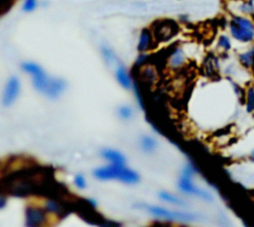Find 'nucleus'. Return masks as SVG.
<instances>
[{
    "instance_id": "nucleus-1",
    "label": "nucleus",
    "mask_w": 254,
    "mask_h": 227,
    "mask_svg": "<svg viewBox=\"0 0 254 227\" xmlns=\"http://www.w3.org/2000/svg\"><path fill=\"white\" fill-rule=\"evenodd\" d=\"M21 68L23 71L31 75L35 89L49 98H58L66 87L64 79L49 76L44 68L34 61L22 62Z\"/></svg>"
},
{
    "instance_id": "nucleus-2",
    "label": "nucleus",
    "mask_w": 254,
    "mask_h": 227,
    "mask_svg": "<svg viewBox=\"0 0 254 227\" xmlns=\"http://www.w3.org/2000/svg\"><path fill=\"white\" fill-rule=\"evenodd\" d=\"M229 36L235 42L250 46L254 44V19L249 16L234 13L227 23Z\"/></svg>"
},
{
    "instance_id": "nucleus-3",
    "label": "nucleus",
    "mask_w": 254,
    "mask_h": 227,
    "mask_svg": "<svg viewBox=\"0 0 254 227\" xmlns=\"http://www.w3.org/2000/svg\"><path fill=\"white\" fill-rule=\"evenodd\" d=\"M93 175L99 180L117 179L124 183L132 184L139 180V175L136 171L125 168V165L110 164L106 167L97 168L93 170Z\"/></svg>"
},
{
    "instance_id": "nucleus-4",
    "label": "nucleus",
    "mask_w": 254,
    "mask_h": 227,
    "mask_svg": "<svg viewBox=\"0 0 254 227\" xmlns=\"http://www.w3.org/2000/svg\"><path fill=\"white\" fill-rule=\"evenodd\" d=\"M194 173H195V168L190 164L187 165L183 169L182 174L179 178V181H178L179 188L185 193L195 195V196L202 198L204 200H207V201L212 200V196L208 191L198 188L197 186H195L193 184L191 178L194 175Z\"/></svg>"
},
{
    "instance_id": "nucleus-5",
    "label": "nucleus",
    "mask_w": 254,
    "mask_h": 227,
    "mask_svg": "<svg viewBox=\"0 0 254 227\" xmlns=\"http://www.w3.org/2000/svg\"><path fill=\"white\" fill-rule=\"evenodd\" d=\"M156 42H166L178 33V25L172 20H162L154 23L151 28Z\"/></svg>"
},
{
    "instance_id": "nucleus-6",
    "label": "nucleus",
    "mask_w": 254,
    "mask_h": 227,
    "mask_svg": "<svg viewBox=\"0 0 254 227\" xmlns=\"http://www.w3.org/2000/svg\"><path fill=\"white\" fill-rule=\"evenodd\" d=\"M151 214L164 219L169 220H179V221H190L195 218V215L189 212L183 211H175L166 209L160 206H153V205H145L144 206Z\"/></svg>"
},
{
    "instance_id": "nucleus-7",
    "label": "nucleus",
    "mask_w": 254,
    "mask_h": 227,
    "mask_svg": "<svg viewBox=\"0 0 254 227\" xmlns=\"http://www.w3.org/2000/svg\"><path fill=\"white\" fill-rule=\"evenodd\" d=\"M48 211L38 206L29 205L25 210L26 225L30 227H37L44 225L48 220Z\"/></svg>"
},
{
    "instance_id": "nucleus-8",
    "label": "nucleus",
    "mask_w": 254,
    "mask_h": 227,
    "mask_svg": "<svg viewBox=\"0 0 254 227\" xmlns=\"http://www.w3.org/2000/svg\"><path fill=\"white\" fill-rule=\"evenodd\" d=\"M20 92V81L17 76H11L5 86L3 93V104L8 107L17 99Z\"/></svg>"
},
{
    "instance_id": "nucleus-9",
    "label": "nucleus",
    "mask_w": 254,
    "mask_h": 227,
    "mask_svg": "<svg viewBox=\"0 0 254 227\" xmlns=\"http://www.w3.org/2000/svg\"><path fill=\"white\" fill-rule=\"evenodd\" d=\"M156 39L154 37L153 31L151 28H144L141 30L138 36L137 50L139 53H146L152 50L156 45Z\"/></svg>"
},
{
    "instance_id": "nucleus-10",
    "label": "nucleus",
    "mask_w": 254,
    "mask_h": 227,
    "mask_svg": "<svg viewBox=\"0 0 254 227\" xmlns=\"http://www.w3.org/2000/svg\"><path fill=\"white\" fill-rule=\"evenodd\" d=\"M45 209L49 213H53L60 218H64L69 213L67 205L59 198H50L47 200L45 203Z\"/></svg>"
},
{
    "instance_id": "nucleus-11",
    "label": "nucleus",
    "mask_w": 254,
    "mask_h": 227,
    "mask_svg": "<svg viewBox=\"0 0 254 227\" xmlns=\"http://www.w3.org/2000/svg\"><path fill=\"white\" fill-rule=\"evenodd\" d=\"M187 57L184 50L181 47H174L168 56V64L173 69L181 68L185 65Z\"/></svg>"
},
{
    "instance_id": "nucleus-12",
    "label": "nucleus",
    "mask_w": 254,
    "mask_h": 227,
    "mask_svg": "<svg viewBox=\"0 0 254 227\" xmlns=\"http://www.w3.org/2000/svg\"><path fill=\"white\" fill-rule=\"evenodd\" d=\"M238 63L247 70H254V44L237 55Z\"/></svg>"
},
{
    "instance_id": "nucleus-13",
    "label": "nucleus",
    "mask_w": 254,
    "mask_h": 227,
    "mask_svg": "<svg viewBox=\"0 0 254 227\" xmlns=\"http://www.w3.org/2000/svg\"><path fill=\"white\" fill-rule=\"evenodd\" d=\"M115 77L118 81V83L126 89H129L132 87V79L126 69V67L124 66V64H122L121 62H117L116 67H115Z\"/></svg>"
},
{
    "instance_id": "nucleus-14",
    "label": "nucleus",
    "mask_w": 254,
    "mask_h": 227,
    "mask_svg": "<svg viewBox=\"0 0 254 227\" xmlns=\"http://www.w3.org/2000/svg\"><path fill=\"white\" fill-rule=\"evenodd\" d=\"M100 156L106 161L110 162V164H114V165H125V162H126L124 156L120 152L113 149L101 150Z\"/></svg>"
},
{
    "instance_id": "nucleus-15",
    "label": "nucleus",
    "mask_w": 254,
    "mask_h": 227,
    "mask_svg": "<svg viewBox=\"0 0 254 227\" xmlns=\"http://www.w3.org/2000/svg\"><path fill=\"white\" fill-rule=\"evenodd\" d=\"M235 13L254 18V0H239L234 4Z\"/></svg>"
},
{
    "instance_id": "nucleus-16",
    "label": "nucleus",
    "mask_w": 254,
    "mask_h": 227,
    "mask_svg": "<svg viewBox=\"0 0 254 227\" xmlns=\"http://www.w3.org/2000/svg\"><path fill=\"white\" fill-rule=\"evenodd\" d=\"M100 55L104 60V62L107 65H114L117 64L118 58L115 54V52L106 44H101L100 45Z\"/></svg>"
},
{
    "instance_id": "nucleus-17",
    "label": "nucleus",
    "mask_w": 254,
    "mask_h": 227,
    "mask_svg": "<svg viewBox=\"0 0 254 227\" xmlns=\"http://www.w3.org/2000/svg\"><path fill=\"white\" fill-rule=\"evenodd\" d=\"M95 206H96V201H94V200H92V199H86V200H85V207L79 208V212H82V213H84V214H87V211L89 212V211H90L91 209H93ZM85 220H86V221L94 220V224H98V223H97V220H101L103 226H106V225H109V226H110V223H107V222H106L107 220L99 219V218L93 217L92 214H89V215L86 217Z\"/></svg>"
},
{
    "instance_id": "nucleus-18",
    "label": "nucleus",
    "mask_w": 254,
    "mask_h": 227,
    "mask_svg": "<svg viewBox=\"0 0 254 227\" xmlns=\"http://www.w3.org/2000/svg\"><path fill=\"white\" fill-rule=\"evenodd\" d=\"M232 38L226 34H222L217 38L216 48L222 53H228L232 49Z\"/></svg>"
},
{
    "instance_id": "nucleus-19",
    "label": "nucleus",
    "mask_w": 254,
    "mask_h": 227,
    "mask_svg": "<svg viewBox=\"0 0 254 227\" xmlns=\"http://www.w3.org/2000/svg\"><path fill=\"white\" fill-rule=\"evenodd\" d=\"M139 145H140V148L142 149V151H144L145 153H151L156 149L157 142L151 136H143L140 139Z\"/></svg>"
},
{
    "instance_id": "nucleus-20",
    "label": "nucleus",
    "mask_w": 254,
    "mask_h": 227,
    "mask_svg": "<svg viewBox=\"0 0 254 227\" xmlns=\"http://www.w3.org/2000/svg\"><path fill=\"white\" fill-rule=\"evenodd\" d=\"M159 197L162 200H164L166 202H169V203H173L175 205H183V206L186 205V201L183 198H181L177 195H174V194H172L168 191H161L159 193Z\"/></svg>"
},
{
    "instance_id": "nucleus-21",
    "label": "nucleus",
    "mask_w": 254,
    "mask_h": 227,
    "mask_svg": "<svg viewBox=\"0 0 254 227\" xmlns=\"http://www.w3.org/2000/svg\"><path fill=\"white\" fill-rule=\"evenodd\" d=\"M245 106L248 113L254 112V86L250 85L245 92Z\"/></svg>"
},
{
    "instance_id": "nucleus-22",
    "label": "nucleus",
    "mask_w": 254,
    "mask_h": 227,
    "mask_svg": "<svg viewBox=\"0 0 254 227\" xmlns=\"http://www.w3.org/2000/svg\"><path fill=\"white\" fill-rule=\"evenodd\" d=\"M118 112V116L123 119V120H127V119H130L133 115V109L130 107V106H127V105H122L118 108L117 110Z\"/></svg>"
},
{
    "instance_id": "nucleus-23",
    "label": "nucleus",
    "mask_w": 254,
    "mask_h": 227,
    "mask_svg": "<svg viewBox=\"0 0 254 227\" xmlns=\"http://www.w3.org/2000/svg\"><path fill=\"white\" fill-rule=\"evenodd\" d=\"M150 56L146 53H140L135 60V66L136 67H142L144 65H146L148 59H149Z\"/></svg>"
},
{
    "instance_id": "nucleus-24",
    "label": "nucleus",
    "mask_w": 254,
    "mask_h": 227,
    "mask_svg": "<svg viewBox=\"0 0 254 227\" xmlns=\"http://www.w3.org/2000/svg\"><path fill=\"white\" fill-rule=\"evenodd\" d=\"M38 6V1L37 0H24L23 3V11L24 12H33Z\"/></svg>"
},
{
    "instance_id": "nucleus-25",
    "label": "nucleus",
    "mask_w": 254,
    "mask_h": 227,
    "mask_svg": "<svg viewBox=\"0 0 254 227\" xmlns=\"http://www.w3.org/2000/svg\"><path fill=\"white\" fill-rule=\"evenodd\" d=\"M73 181H74L75 186L78 187V188H80V189H83V188H85V186H86V181H85V178L83 177L82 174H77V175H75Z\"/></svg>"
},
{
    "instance_id": "nucleus-26",
    "label": "nucleus",
    "mask_w": 254,
    "mask_h": 227,
    "mask_svg": "<svg viewBox=\"0 0 254 227\" xmlns=\"http://www.w3.org/2000/svg\"><path fill=\"white\" fill-rule=\"evenodd\" d=\"M133 88H134V95H135V98L137 99V102H138L139 106H140L142 109H144V108H145V106H144L143 98H142V95H141L140 90H139V88H138V86H137V84H136V83H134V84H133Z\"/></svg>"
},
{
    "instance_id": "nucleus-27",
    "label": "nucleus",
    "mask_w": 254,
    "mask_h": 227,
    "mask_svg": "<svg viewBox=\"0 0 254 227\" xmlns=\"http://www.w3.org/2000/svg\"><path fill=\"white\" fill-rule=\"evenodd\" d=\"M6 204V197L5 195H1L0 197V208H3Z\"/></svg>"
},
{
    "instance_id": "nucleus-28",
    "label": "nucleus",
    "mask_w": 254,
    "mask_h": 227,
    "mask_svg": "<svg viewBox=\"0 0 254 227\" xmlns=\"http://www.w3.org/2000/svg\"><path fill=\"white\" fill-rule=\"evenodd\" d=\"M249 160L254 164V149L249 154Z\"/></svg>"
}]
</instances>
